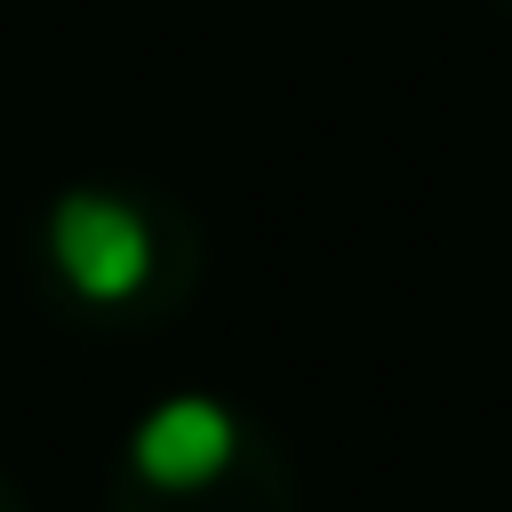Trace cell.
Instances as JSON below:
<instances>
[{
  "instance_id": "obj_1",
  "label": "cell",
  "mask_w": 512,
  "mask_h": 512,
  "mask_svg": "<svg viewBox=\"0 0 512 512\" xmlns=\"http://www.w3.org/2000/svg\"><path fill=\"white\" fill-rule=\"evenodd\" d=\"M48 256L88 304H128L152 280V224L120 192H64L48 208Z\"/></svg>"
},
{
  "instance_id": "obj_2",
  "label": "cell",
  "mask_w": 512,
  "mask_h": 512,
  "mask_svg": "<svg viewBox=\"0 0 512 512\" xmlns=\"http://www.w3.org/2000/svg\"><path fill=\"white\" fill-rule=\"evenodd\" d=\"M232 448H240L232 408L184 392V400H160V408L136 424L128 472H136L144 488H160V496H200V488H216V480L232 472Z\"/></svg>"
}]
</instances>
